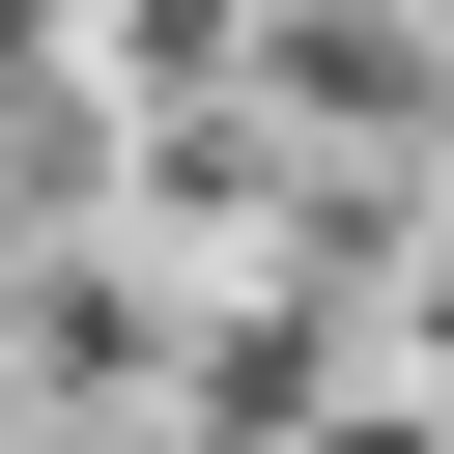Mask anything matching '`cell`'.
Returning a JSON list of instances; mask_svg holds the SVG:
<instances>
[{"mask_svg":"<svg viewBox=\"0 0 454 454\" xmlns=\"http://www.w3.org/2000/svg\"><path fill=\"white\" fill-rule=\"evenodd\" d=\"M312 454H454V369H397V397H340Z\"/></svg>","mask_w":454,"mask_h":454,"instance_id":"obj_1","label":"cell"}]
</instances>
